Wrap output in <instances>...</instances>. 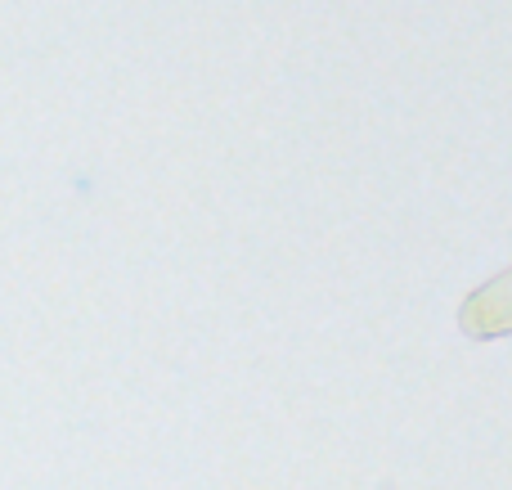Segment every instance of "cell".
<instances>
[{
    "label": "cell",
    "instance_id": "cell-1",
    "mask_svg": "<svg viewBox=\"0 0 512 490\" xmlns=\"http://www.w3.org/2000/svg\"><path fill=\"white\" fill-rule=\"evenodd\" d=\"M459 329L472 342H495L512 333V266L499 270L495 279H486L481 288H472L459 306Z\"/></svg>",
    "mask_w": 512,
    "mask_h": 490
}]
</instances>
